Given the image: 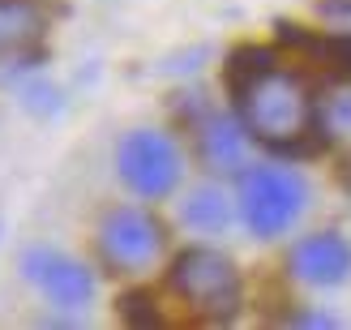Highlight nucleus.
<instances>
[{"label":"nucleus","instance_id":"f257e3e1","mask_svg":"<svg viewBox=\"0 0 351 330\" xmlns=\"http://www.w3.org/2000/svg\"><path fill=\"white\" fill-rule=\"evenodd\" d=\"M236 103L244 129L270 146H300L317 125V103L308 99L304 82L287 69L270 64L266 56H240L236 64Z\"/></svg>","mask_w":351,"mask_h":330},{"label":"nucleus","instance_id":"f03ea898","mask_svg":"<svg viewBox=\"0 0 351 330\" xmlns=\"http://www.w3.org/2000/svg\"><path fill=\"white\" fill-rule=\"evenodd\" d=\"M171 287L184 305H193L206 318H232L240 309V270L219 249H189L171 266Z\"/></svg>","mask_w":351,"mask_h":330},{"label":"nucleus","instance_id":"7ed1b4c3","mask_svg":"<svg viewBox=\"0 0 351 330\" xmlns=\"http://www.w3.org/2000/svg\"><path fill=\"white\" fill-rule=\"evenodd\" d=\"M308 189L291 167H253L240 185V215L253 236H283L304 211Z\"/></svg>","mask_w":351,"mask_h":330},{"label":"nucleus","instance_id":"20e7f679","mask_svg":"<svg viewBox=\"0 0 351 330\" xmlns=\"http://www.w3.org/2000/svg\"><path fill=\"white\" fill-rule=\"evenodd\" d=\"M116 163H120V176L133 193L142 198H167L184 176V159H180V146L171 142L167 133L159 129H137L129 133L116 150Z\"/></svg>","mask_w":351,"mask_h":330},{"label":"nucleus","instance_id":"39448f33","mask_svg":"<svg viewBox=\"0 0 351 330\" xmlns=\"http://www.w3.org/2000/svg\"><path fill=\"white\" fill-rule=\"evenodd\" d=\"M163 249V228L159 219L137 211V206H116V211L99 223V253L103 262L120 274L146 270Z\"/></svg>","mask_w":351,"mask_h":330},{"label":"nucleus","instance_id":"423d86ee","mask_svg":"<svg viewBox=\"0 0 351 330\" xmlns=\"http://www.w3.org/2000/svg\"><path fill=\"white\" fill-rule=\"evenodd\" d=\"M22 274L43 292L56 309H82L95 296V279L77 257H69L60 249H26Z\"/></svg>","mask_w":351,"mask_h":330},{"label":"nucleus","instance_id":"0eeeda50","mask_svg":"<svg viewBox=\"0 0 351 330\" xmlns=\"http://www.w3.org/2000/svg\"><path fill=\"white\" fill-rule=\"evenodd\" d=\"M291 274L313 287H335L351 274V245L335 232L304 236L291 253Z\"/></svg>","mask_w":351,"mask_h":330},{"label":"nucleus","instance_id":"6e6552de","mask_svg":"<svg viewBox=\"0 0 351 330\" xmlns=\"http://www.w3.org/2000/svg\"><path fill=\"white\" fill-rule=\"evenodd\" d=\"M197 150L210 172H240L249 163V137L232 116H206L197 129Z\"/></svg>","mask_w":351,"mask_h":330},{"label":"nucleus","instance_id":"1a4fd4ad","mask_svg":"<svg viewBox=\"0 0 351 330\" xmlns=\"http://www.w3.org/2000/svg\"><path fill=\"white\" fill-rule=\"evenodd\" d=\"M317 129L326 142H351V73L335 78L317 99Z\"/></svg>","mask_w":351,"mask_h":330},{"label":"nucleus","instance_id":"9d476101","mask_svg":"<svg viewBox=\"0 0 351 330\" xmlns=\"http://www.w3.org/2000/svg\"><path fill=\"white\" fill-rule=\"evenodd\" d=\"M180 219L189 228H197V232H223L227 219H232V202H227V193H219L215 185H202V189H193L184 198Z\"/></svg>","mask_w":351,"mask_h":330},{"label":"nucleus","instance_id":"9b49d317","mask_svg":"<svg viewBox=\"0 0 351 330\" xmlns=\"http://www.w3.org/2000/svg\"><path fill=\"white\" fill-rule=\"evenodd\" d=\"M291 326H335V318H326V314H295Z\"/></svg>","mask_w":351,"mask_h":330}]
</instances>
